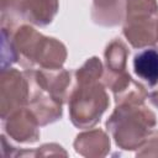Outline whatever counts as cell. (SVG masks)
I'll return each mask as SVG.
<instances>
[{"label":"cell","mask_w":158,"mask_h":158,"mask_svg":"<svg viewBox=\"0 0 158 158\" xmlns=\"http://www.w3.org/2000/svg\"><path fill=\"white\" fill-rule=\"evenodd\" d=\"M10 36L16 62L25 69H36V62L44 36L30 25L17 26L14 31H10Z\"/></svg>","instance_id":"cell-5"},{"label":"cell","mask_w":158,"mask_h":158,"mask_svg":"<svg viewBox=\"0 0 158 158\" xmlns=\"http://www.w3.org/2000/svg\"><path fill=\"white\" fill-rule=\"evenodd\" d=\"M148 96H149L151 102H152V104L158 109V84H156V85L153 86V89L149 91Z\"/></svg>","instance_id":"cell-19"},{"label":"cell","mask_w":158,"mask_h":158,"mask_svg":"<svg viewBox=\"0 0 158 158\" xmlns=\"http://www.w3.org/2000/svg\"><path fill=\"white\" fill-rule=\"evenodd\" d=\"M25 21V0H1V27L14 31Z\"/></svg>","instance_id":"cell-15"},{"label":"cell","mask_w":158,"mask_h":158,"mask_svg":"<svg viewBox=\"0 0 158 158\" xmlns=\"http://www.w3.org/2000/svg\"><path fill=\"white\" fill-rule=\"evenodd\" d=\"M158 30L157 0H126L122 33L137 49L154 46Z\"/></svg>","instance_id":"cell-3"},{"label":"cell","mask_w":158,"mask_h":158,"mask_svg":"<svg viewBox=\"0 0 158 158\" xmlns=\"http://www.w3.org/2000/svg\"><path fill=\"white\" fill-rule=\"evenodd\" d=\"M104 74L102 62L98 57H91L84 62V64L78 68L74 73L75 81H94L101 80Z\"/></svg>","instance_id":"cell-16"},{"label":"cell","mask_w":158,"mask_h":158,"mask_svg":"<svg viewBox=\"0 0 158 158\" xmlns=\"http://www.w3.org/2000/svg\"><path fill=\"white\" fill-rule=\"evenodd\" d=\"M37 154H40V156H56V154L67 156V152L63 149L62 146H59L57 143H47V144L38 147L37 151L31 153V156H37Z\"/></svg>","instance_id":"cell-18"},{"label":"cell","mask_w":158,"mask_h":158,"mask_svg":"<svg viewBox=\"0 0 158 158\" xmlns=\"http://www.w3.org/2000/svg\"><path fill=\"white\" fill-rule=\"evenodd\" d=\"M154 46H156V49L158 51V30H157V37H156V42H154Z\"/></svg>","instance_id":"cell-20"},{"label":"cell","mask_w":158,"mask_h":158,"mask_svg":"<svg viewBox=\"0 0 158 158\" xmlns=\"http://www.w3.org/2000/svg\"><path fill=\"white\" fill-rule=\"evenodd\" d=\"M59 9L58 0H25V21L43 27L49 25Z\"/></svg>","instance_id":"cell-12"},{"label":"cell","mask_w":158,"mask_h":158,"mask_svg":"<svg viewBox=\"0 0 158 158\" xmlns=\"http://www.w3.org/2000/svg\"><path fill=\"white\" fill-rule=\"evenodd\" d=\"M110 137L101 128H94L79 133L74 141V149L86 158H102L110 152Z\"/></svg>","instance_id":"cell-9"},{"label":"cell","mask_w":158,"mask_h":158,"mask_svg":"<svg viewBox=\"0 0 158 158\" xmlns=\"http://www.w3.org/2000/svg\"><path fill=\"white\" fill-rule=\"evenodd\" d=\"M31 81L26 69H1L0 74V117L4 120L15 110L28 105Z\"/></svg>","instance_id":"cell-4"},{"label":"cell","mask_w":158,"mask_h":158,"mask_svg":"<svg viewBox=\"0 0 158 158\" xmlns=\"http://www.w3.org/2000/svg\"><path fill=\"white\" fill-rule=\"evenodd\" d=\"M26 72L31 81V96L27 106L37 118L40 126H46L60 120L63 115V104L44 90L36 86L31 79L28 69H26Z\"/></svg>","instance_id":"cell-8"},{"label":"cell","mask_w":158,"mask_h":158,"mask_svg":"<svg viewBox=\"0 0 158 158\" xmlns=\"http://www.w3.org/2000/svg\"><path fill=\"white\" fill-rule=\"evenodd\" d=\"M130 49L126 43L120 38H114L105 48V74H120L127 69V58Z\"/></svg>","instance_id":"cell-14"},{"label":"cell","mask_w":158,"mask_h":158,"mask_svg":"<svg viewBox=\"0 0 158 158\" xmlns=\"http://www.w3.org/2000/svg\"><path fill=\"white\" fill-rule=\"evenodd\" d=\"M32 81L36 86L48 93L62 104L68 101L72 74L64 68L58 69H28Z\"/></svg>","instance_id":"cell-7"},{"label":"cell","mask_w":158,"mask_h":158,"mask_svg":"<svg viewBox=\"0 0 158 158\" xmlns=\"http://www.w3.org/2000/svg\"><path fill=\"white\" fill-rule=\"evenodd\" d=\"M67 59V48L65 46L53 37L44 36V40L41 46L40 56L37 59L36 69H58L62 68Z\"/></svg>","instance_id":"cell-13"},{"label":"cell","mask_w":158,"mask_h":158,"mask_svg":"<svg viewBox=\"0 0 158 158\" xmlns=\"http://www.w3.org/2000/svg\"><path fill=\"white\" fill-rule=\"evenodd\" d=\"M109 104L102 80L75 81L68 98L69 118L78 128H91L99 123Z\"/></svg>","instance_id":"cell-2"},{"label":"cell","mask_w":158,"mask_h":158,"mask_svg":"<svg viewBox=\"0 0 158 158\" xmlns=\"http://www.w3.org/2000/svg\"><path fill=\"white\" fill-rule=\"evenodd\" d=\"M126 0H93L91 19L104 27H114L123 22Z\"/></svg>","instance_id":"cell-10"},{"label":"cell","mask_w":158,"mask_h":158,"mask_svg":"<svg viewBox=\"0 0 158 158\" xmlns=\"http://www.w3.org/2000/svg\"><path fill=\"white\" fill-rule=\"evenodd\" d=\"M2 121L5 133L19 143H35L40 138V123L28 106L11 112Z\"/></svg>","instance_id":"cell-6"},{"label":"cell","mask_w":158,"mask_h":158,"mask_svg":"<svg viewBox=\"0 0 158 158\" xmlns=\"http://www.w3.org/2000/svg\"><path fill=\"white\" fill-rule=\"evenodd\" d=\"M133 72L146 86L158 84V51L147 48L138 52L133 57Z\"/></svg>","instance_id":"cell-11"},{"label":"cell","mask_w":158,"mask_h":158,"mask_svg":"<svg viewBox=\"0 0 158 158\" xmlns=\"http://www.w3.org/2000/svg\"><path fill=\"white\" fill-rule=\"evenodd\" d=\"M137 157H158V131H153L146 142L137 149Z\"/></svg>","instance_id":"cell-17"},{"label":"cell","mask_w":158,"mask_h":158,"mask_svg":"<svg viewBox=\"0 0 158 158\" xmlns=\"http://www.w3.org/2000/svg\"><path fill=\"white\" fill-rule=\"evenodd\" d=\"M106 130L123 151L138 149L157 125L156 115L143 104H120L106 120Z\"/></svg>","instance_id":"cell-1"}]
</instances>
